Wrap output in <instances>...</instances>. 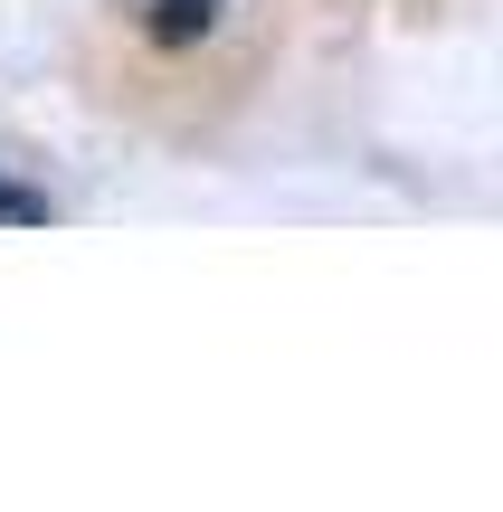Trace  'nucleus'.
Instances as JSON below:
<instances>
[{
    "mask_svg": "<svg viewBox=\"0 0 503 512\" xmlns=\"http://www.w3.org/2000/svg\"><path fill=\"white\" fill-rule=\"evenodd\" d=\"M209 19H219L209 0H162V10H152V38H171V48H181V38H200Z\"/></svg>",
    "mask_w": 503,
    "mask_h": 512,
    "instance_id": "1",
    "label": "nucleus"
},
{
    "mask_svg": "<svg viewBox=\"0 0 503 512\" xmlns=\"http://www.w3.org/2000/svg\"><path fill=\"white\" fill-rule=\"evenodd\" d=\"M38 219H48V200L19 190V181H0V228H38Z\"/></svg>",
    "mask_w": 503,
    "mask_h": 512,
    "instance_id": "2",
    "label": "nucleus"
}]
</instances>
